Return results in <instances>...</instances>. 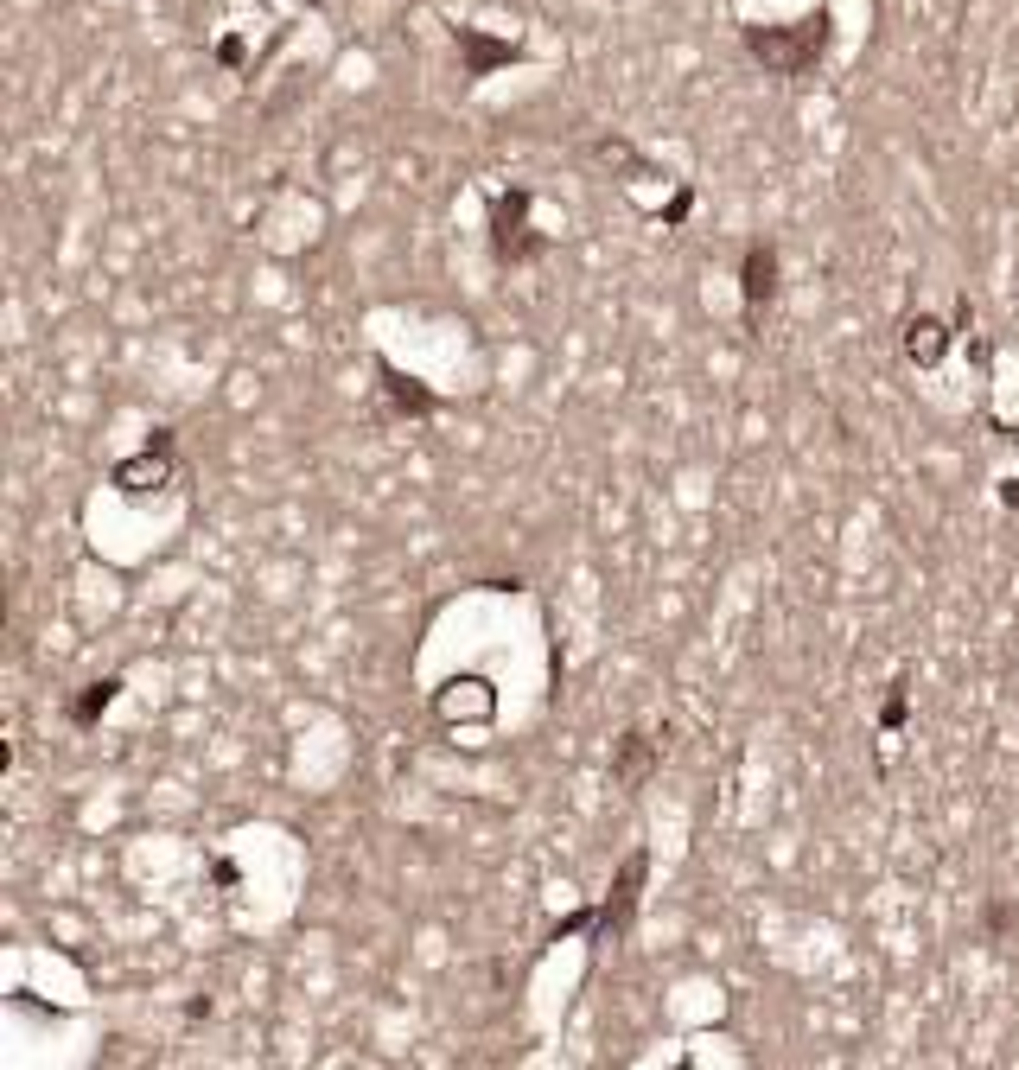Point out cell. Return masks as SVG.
<instances>
[{
  "label": "cell",
  "instance_id": "6da1fadb",
  "mask_svg": "<svg viewBox=\"0 0 1019 1070\" xmlns=\"http://www.w3.org/2000/svg\"><path fill=\"white\" fill-rule=\"evenodd\" d=\"M644 867H650L644 854H631V860H625V873H618V892L606 899V911H599V924H606V937H618V930L631 924V911H637V879H644Z\"/></svg>",
  "mask_w": 1019,
  "mask_h": 1070
},
{
  "label": "cell",
  "instance_id": "7a4b0ae2",
  "mask_svg": "<svg viewBox=\"0 0 1019 1070\" xmlns=\"http://www.w3.org/2000/svg\"><path fill=\"white\" fill-rule=\"evenodd\" d=\"M739 293H746V313H758V306L777 293V255H771V249H752V255H746V281H739Z\"/></svg>",
  "mask_w": 1019,
  "mask_h": 1070
},
{
  "label": "cell",
  "instance_id": "3957f363",
  "mask_svg": "<svg viewBox=\"0 0 1019 1070\" xmlns=\"http://www.w3.org/2000/svg\"><path fill=\"white\" fill-rule=\"evenodd\" d=\"M943 344H949V332H943L937 319H911V325H905V351H911V364H937Z\"/></svg>",
  "mask_w": 1019,
  "mask_h": 1070
},
{
  "label": "cell",
  "instance_id": "277c9868",
  "mask_svg": "<svg viewBox=\"0 0 1019 1070\" xmlns=\"http://www.w3.org/2000/svg\"><path fill=\"white\" fill-rule=\"evenodd\" d=\"M644 752H650V746H644V733H631V739H625V758H618V778H625V784L644 778Z\"/></svg>",
  "mask_w": 1019,
  "mask_h": 1070
},
{
  "label": "cell",
  "instance_id": "5b68a950",
  "mask_svg": "<svg viewBox=\"0 0 1019 1070\" xmlns=\"http://www.w3.org/2000/svg\"><path fill=\"white\" fill-rule=\"evenodd\" d=\"M115 688H122V682H96V688H90V695H83V707H77V720H96V714H102V707H109V701H115Z\"/></svg>",
  "mask_w": 1019,
  "mask_h": 1070
},
{
  "label": "cell",
  "instance_id": "8992f818",
  "mask_svg": "<svg viewBox=\"0 0 1019 1070\" xmlns=\"http://www.w3.org/2000/svg\"><path fill=\"white\" fill-rule=\"evenodd\" d=\"M383 376H389V389H395V402H402V408H434V395H421L414 383H402L395 370H383Z\"/></svg>",
  "mask_w": 1019,
  "mask_h": 1070
}]
</instances>
